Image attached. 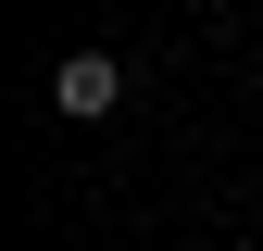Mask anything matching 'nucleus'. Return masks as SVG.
Returning a JSON list of instances; mask_svg holds the SVG:
<instances>
[{
    "label": "nucleus",
    "mask_w": 263,
    "mask_h": 251,
    "mask_svg": "<svg viewBox=\"0 0 263 251\" xmlns=\"http://www.w3.org/2000/svg\"><path fill=\"white\" fill-rule=\"evenodd\" d=\"M113 101H125V63H113V50H63V63H50V113H63V126H101Z\"/></svg>",
    "instance_id": "f257e3e1"
}]
</instances>
